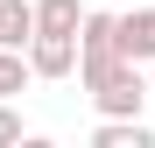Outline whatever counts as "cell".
I'll return each instance as SVG.
<instances>
[{
	"label": "cell",
	"instance_id": "6da1fadb",
	"mask_svg": "<svg viewBox=\"0 0 155 148\" xmlns=\"http://www.w3.org/2000/svg\"><path fill=\"white\" fill-rule=\"evenodd\" d=\"M28 64H35V78H71V71L85 64V42H78V35H64V28H35Z\"/></svg>",
	"mask_w": 155,
	"mask_h": 148
},
{
	"label": "cell",
	"instance_id": "7a4b0ae2",
	"mask_svg": "<svg viewBox=\"0 0 155 148\" xmlns=\"http://www.w3.org/2000/svg\"><path fill=\"white\" fill-rule=\"evenodd\" d=\"M92 148H155V127H148V120H113V113H99Z\"/></svg>",
	"mask_w": 155,
	"mask_h": 148
},
{
	"label": "cell",
	"instance_id": "3957f363",
	"mask_svg": "<svg viewBox=\"0 0 155 148\" xmlns=\"http://www.w3.org/2000/svg\"><path fill=\"white\" fill-rule=\"evenodd\" d=\"M120 57H134V64H155V7H134V14H120Z\"/></svg>",
	"mask_w": 155,
	"mask_h": 148
},
{
	"label": "cell",
	"instance_id": "277c9868",
	"mask_svg": "<svg viewBox=\"0 0 155 148\" xmlns=\"http://www.w3.org/2000/svg\"><path fill=\"white\" fill-rule=\"evenodd\" d=\"M35 0H0V49H28L35 42Z\"/></svg>",
	"mask_w": 155,
	"mask_h": 148
},
{
	"label": "cell",
	"instance_id": "5b68a950",
	"mask_svg": "<svg viewBox=\"0 0 155 148\" xmlns=\"http://www.w3.org/2000/svg\"><path fill=\"white\" fill-rule=\"evenodd\" d=\"M78 42H85V64H99V57H120V14H85Z\"/></svg>",
	"mask_w": 155,
	"mask_h": 148
},
{
	"label": "cell",
	"instance_id": "8992f818",
	"mask_svg": "<svg viewBox=\"0 0 155 148\" xmlns=\"http://www.w3.org/2000/svg\"><path fill=\"white\" fill-rule=\"evenodd\" d=\"M85 14L92 7H78V0H35V21H42V28H64V35L85 28Z\"/></svg>",
	"mask_w": 155,
	"mask_h": 148
},
{
	"label": "cell",
	"instance_id": "52a82bcc",
	"mask_svg": "<svg viewBox=\"0 0 155 148\" xmlns=\"http://www.w3.org/2000/svg\"><path fill=\"white\" fill-rule=\"evenodd\" d=\"M28 78H35V64L21 57V49H0V99H14Z\"/></svg>",
	"mask_w": 155,
	"mask_h": 148
},
{
	"label": "cell",
	"instance_id": "ba28073f",
	"mask_svg": "<svg viewBox=\"0 0 155 148\" xmlns=\"http://www.w3.org/2000/svg\"><path fill=\"white\" fill-rule=\"evenodd\" d=\"M7 141H21V113L7 106V99H0V148H7Z\"/></svg>",
	"mask_w": 155,
	"mask_h": 148
}]
</instances>
